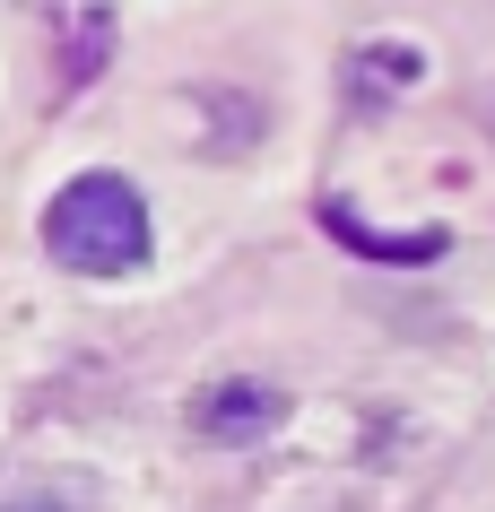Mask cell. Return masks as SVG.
Returning <instances> with one entry per match:
<instances>
[{
  "mask_svg": "<svg viewBox=\"0 0 495 512\" xmlns=\"http://www.w3.org/2000/svg\"><path fill=\"white\" fill-rule=\"evenodd\" d=\"M278 417H287V400H278L270 382H218V391L192 400V426L209 434V443H252V434H270Z\"/></svg>",
  "mask_w": 495,
  "mask_h": 512,
  "instance_id": "2",
  "label": "cell"
},
{
  "mask_svg": "<svg viewBox=\"0 0 495 512\" xmlns=\"http://www.w3.org/2000/svg\"><path fill=\"white\" fill-rule=\"evenodd\" d=\"M9 512H79V504H61V495H18Z\"/></svg>",
  "mask_w": 495,
  "mask_h": 512,
  "instance_id": "4",
  "label": "cell"
},
{
  "mask_svg": "<svg viewBox=\"0 0 495 512\" xmlns=\"http://www.w3.org/2000/svg\"><path fill=\"white\" fill-rule=\"evenodd\" d=\"M44 252H53L61 270H79V278L139 270L148 261V200H139V183L113 174V165L70 174L53 191V209H44Z\"/></svg>",
  "mask_w": 495,
  "mask_h": 512,
  "instance_id": "1",
  "label": "cell"
},
{
  "mask_svg": "<svg viewBox=\"0 0 495 512\" xmlns=\"http://www.w3.org/2000/svg\"><path fill=\"white\" fill-rule=\"evenodd\" d=\"M322 226H330L339 243L374 252V261H435V252H443V235H417V243H391V235H374V226H357V209H339V200H322Z\"/></svg>",
  "mask_w": 495,
  "mask_h": 512,
  "instance_id": "3",
  "label": "cell"
}]
</instances>
